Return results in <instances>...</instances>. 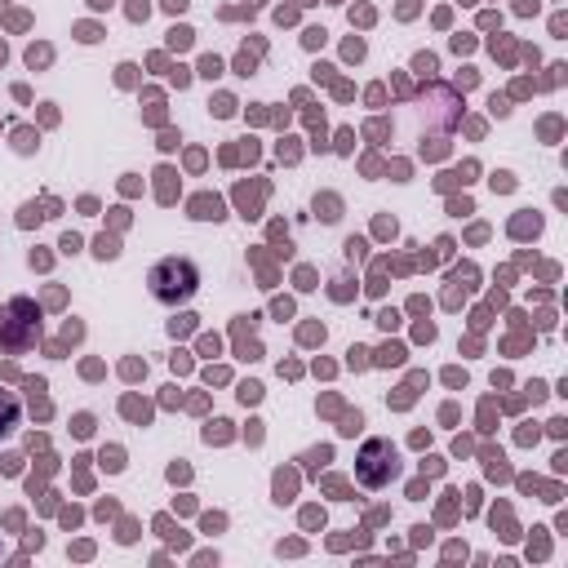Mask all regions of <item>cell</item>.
<instances>
[{
  "label": "cell",
  "mask_w": 568,
  "mask_h": 568,
  "mask_svg": "<svg viewBox=\"0 0 568 568\" xmlns=\"http://www.w3.org/2000/svg\"><path fill=\"white\" fill-rule=\"evenodd\" d=\"M146 284H151V297H155V302L178 306V302H186V297L200 288V266H195L191 257H164V262L151 266Z\"/></svg>",
  "instance_id": "6da1fadb"
},
{
  "label": "cell",
  "mask_w": 568,
  "mask_h": 568,
  "mask_svg": "<svg viewBox=\"0 0 568 568\" xmlns=\"http://www.w3.org/2000/svg\"><path fill=\"white\" fill-rule=\"evenodd\" d=\"M36 337H40V311H36V302H27V297L4 302L0 306V351L4 355H22V351L36 346Z\"/></svg>",
  "instance_id": "7a4b0ae2"
},
{
  "label": "cell",
  "mask_w": 568,
  "mask_h": 568,
  "mask_svg": "<svg viewBox=\"0 0 568 568\" xmlns=\"http://www.w3.org/2000/svg\"><path fill=\"white\" fill-rule=\"evenodd\" d=\"M395 475H399V457H395L390 439H368V444L359 448V457H355V479H359L364 488H382V484H390Z\"/></svg>",
  "instance_id": "3957f363"
},
{
  "label": "cell",
  "mask_w": 568,
  "mask_h": 568,
  "mask_svg": "<svg viewBox=\"0 0 568 568\" xmlns=\"http://www.w3.org/2000/svg\"><path fill=\"white\" fill-rule=\"evenodd\" d=\"M13 426H18V399L9 390H0V435L13 430Z\"/></svg>",
  "instance_id": "277c9868"
}]
</instances>
